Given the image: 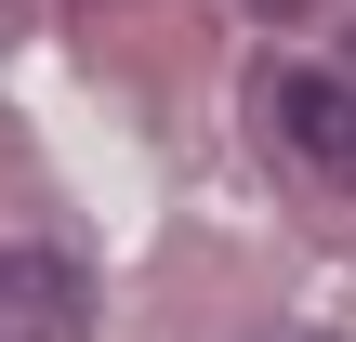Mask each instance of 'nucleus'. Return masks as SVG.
<instances>
[{"label": "nucleus", "mask_w": 356, "mask_h": 342, "mask_svg": "<svg viewBox=\"0 0 356 342\" xmlns=\"http://www.w3.org/2000/svg\"><path fill=\"white\" fill-rule=\"evenodd\" d=\"M0 342H92V290L66 250H0Z\"/></svg>", "instance_id": "obj_1"}, {"label": "nucleus", "mask_w": 356, "mask_h": 342, "mask_svg": "<svg viewBox=\"0 0 356 342\" xmlns=\"http://www.w3.org/2000/svg\"><path fill=\"white\" fill-rule=\"evenodd\" d=\"M277 119L330 185H356V79H277Z\"/></svg>", "instance_id": "obj_2"}, {"label": "nucleus", "mask_w": 356, "mask_h": 342, "mask_svg": "<svg viewBox=\"0 0 356 342\" xmlns=\"http://www.w3.org/2000/svg\"><path fill=\"white\" fill-rule=\"evenodd\" d=\"M251 13H317V0H251Z\"/></svg>", "instance_id": "obj_3"}]
</instances>
